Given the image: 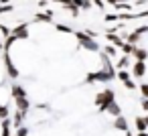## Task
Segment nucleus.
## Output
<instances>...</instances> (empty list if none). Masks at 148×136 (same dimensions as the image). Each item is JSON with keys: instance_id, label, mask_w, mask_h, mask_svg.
<instances>
[{"instance_id": "f257e3e1", "label": "nucleus", "mask_w": 148, "mask_h": 136, "mask_svg": "<svg viewBox=\"0 0 148 136\" xmlns=\"http://www.w3.org/2000/svg\"><path fill=\"white\" fill-rule=\"evenodd\" d=\"M75 35V39L79 41V45L85 49V51H99V45H97V41H95V37H91L89 33H83V31H75L73 33Z\"/></svg>"}, {"instance_id": "f03ea898", "label": "nucleus", "mask_w": 148, "mask_h": 136, "mask_svg": "<svg viewBox=\"0 0 148 136\" xmlns=\"http://www.w3.org/2000/svg\"><path fill=\"white\" fill-rule=\"evenodd\" d=\"M112 100H116L114 89H103V91H99V93L95 95V106L99 108V112H106V108H108V104H110Z\"/></svg>"}, {"instance_id": "7ed1b4c3", "label": "nucleus", "mask_w": 148, "mask_h": 136, "mask_svg": "<svg viewBox=\"0 0 148 136\" xmlns=\"http://www.w3.org/2000/svg\"><path fill=\"white\" fill-rule=\"evenodd\" d=\"M132 75L138 77V79H142V77L146 75V61H134V65H132Z\"/></svg>"}, {"instance_id": "20e7f679", "label": "nucleus", "mask_w": 148, "mask_h": 136, "mask_svg": "<svg viewBox=\"0 0 148 136\" xmlns=\"http://www.w3.org/2000/svg\"><path fill=\"white\" fill-rule=\"evenodd\" d=\"M10 35H14V37H16V41H18V39H29V25L25 23V25L14 27V29L10 31Z\"/></svg>"}, {"instance_id": "39448f33", "label": "nucleus", "mask_w": 148, "mask_h": 136, "mask_svg": "<svg viewBox=\"0 0 148 136\" xmlns=\"http://www.w3.org/2000/svg\"><path fill=\"white\" fill-rule=\"evenodd\" d=\"M4 65H6V71H8V75H10L12 79H18V69H16V67H14V63L10 61L8 53H4Z\"/></svg>"}, {"instance_id": "423d86ee", "label": "nucleus", "mask_w": 148, "mask_h": 136, "mask_svg": "<svg viewBox=\"0 0 148 136\" xmlns=\"http://www.w3.org/2000/svg\"><path fill=\"white\" fill-rule=\"evenodd\" d=\"M106 112H108L110 116H120V114H122V108H120V104H118L116 100H112V102L108 104V108H106Z\"/></svg>"}, {"instance_id": "0eeeda50", "label": "nucleus", "mask_w": 148, "mask_h": 136, "mask_svg": "<svg viewBox=\"0 0 148 136\" xmlns=\"http://www.w3.org/2000/svg\"><path fill=\"white\" fill-rule=\"evenodd\" d=\"M114 128L116 130H122V132H126L128 130V120L120 114V116H116V120H114Z\"/></svg>"}, {"instance_id": "6e6552de", "label": "nucleus", "mask_w": 148, "mask_h": 136, "mask_svg": "<svg viewBox=\"0 0 148 136\" xmlns=\"http://www.w3.org/2000/svg\"><path fill=\"white\" fill-rule=\"evenodd\" d=\"M132 57H134L136 61H148V49L136 47V49H134V53H132Z\"/></svg>"}, {"instance_id": "1a4fd4ad", "label": "nucleus", "mask_w": 148, "mask_h": 136, "mask_svg": "<svg viewBox=\"0 0 148 136\" xmlns=\"http://www.w3.org/2000/svg\"><path fill=\"white\" fill-rule=\"evenodd\" d=\"M25 114H27V112H23V110H18V108H16V112H14V116H12V126H14V128H18V126H23V120H25Z\"/></svg>"}, {"instance_id": "9d476101", "label": "nucleus", "mask_w": 148, "mask_h": 136, "mask_svg": "<svg viewBox=\"0 0 148 136\" xmlns=\"http://www.w3.org/2000/svg\"><path fill=\"white\" fill-rule=\"evenodd\" d=\"M10 93H12V100H14V98H25V95H27V91H25L18 83H12V85H10Z\"/></svg>"}, {"instance_id": "9b49d317", "label": "nucleus", "mask_w": 148, "mask_h": 136, "mask_svg": "<svg viewBox=\"0 0 148 136\" xmlns=\"http://www.w3.org/2000/svg\"><path fill=\"white\" fill-rule=\"evenodd\" d=\"M14 104H16V108L23 110V112H27V110L31 108V102L27 100V95H25V98H14Z\"/></svg>"}, {"instance_id": "f8f14e48", "label": "nucleus", "mask_w": 148, "mask_h": 136, "mask_svg": "<svg viewBox=\"0 0 148 136\" xmlns=\"http://www.w3.org/2000/svg\"><path fill=\"white\" fill-rule=\"evenodd\" d=\"M35 21H41V23H49V25H51V23H53V12H51V10H49L47 14L37 12V14H35Z\"/></svg>"}, {"instance_id": "ddd939ff", "label": "nucleus", "mask_w": 148, "mask_h": 136, "mask_svg": "<svg viewBox=\"0 0 148 136\" xmlns=\"http://www.w3.org/2000/svg\"><path fill=\"white\" fill-rule=\"evenodd\" d=\"M71 2H73L79 10H81V8H83V10H89V8L93 6V2H89V0H71Z\"/></svg>"}, {"instance_id": "4468645a", "label": "nucleus", "mask_w": 148, "mask_h": 136, "mask_svg": "<svg viewBox=\"0 0 148 136\" xmlns=\"http://www.w3.org/2000/svg\"><path fill=\"white\" fill-rule=\"evenodd\" d=\"M108 41H110V43H112V45H116V47H118V49H120V47H122V45H124V41H122V39H120V37H118V35H116V33H112V31H110V33H108Z\"/></svg>"}, {"instance_id": "2eb2a0df", "label": "nucleus", "mask_w": 148, "mask_h": 136, "mask_svg": "<svg viewBox=\"0 0 148 136\" xmlns=\"http://www.w3.org/2000/svg\"><path fill=\"white\" fill-rule=\"evenodd\" d=\"M134 124H136L138 132H142V130H148V126H146V118H144V116H138V118L134 120Z\"/></svg>"}, {"instance_id": "dca6fc26", "label": "nucleus", "mask_w": 148, "mask_h": 136, "mask_svg": "<svg viewBox=\"0 0 148 136\" xmlns=\"http://www.w3.org/2000/svg\"><path fill=\"white\" fill-rule=\"evenodd\" d=\"M10 128H12V122L8 118L2 120V136H10Z\"/></svg>"}, {"instance_id": "f3484780", "label": "nucleus", "mask_w": 148, "mask_h": 136, "mask_svg": "<svg viewBox=\"0 0 148 136\" xmlns=\"http://www.w3.org/2000/svg\"><path fill=\"white\" fill-rule=\"evenodd\" d=\"M120 49H122V53H124V55H132V53H134V49H136V45H132V43H128V41H126Z\"/></svg>"}, {"instance_id": "a211bd4d", "label": "nucleus", "mask_w": 148, "mask_h": 136, "mask_svg": "<svg viewBox=\"0 0 148 136\" xmlns=\"http://www.w3.org/2000/svg\"><path fill=\"white\" fill-rule=\"evenodd\" d=\"M140 37H142V35H140V33H136V31H134V33H130V35H128V37H126V41H128V43H132V45H136V43H138V41H140Z\"/></svg>"}, {"instance_id": "6ab92c4d", "label": "nucleus", "mask_w": 148, "mask_h": 136, "mask_svg": "<svg viewBox=\"0 0 148 136\" xmlns=\"http://www.w3.org/2000/svg\"><path fill=\"white\" fill-rule=\"evenodd\" d=\"M128 57H130V55H126V57H122V59H120V61L116 63V67H118V69H126V67L130 65V59H128Z\"/></svg>"}, {"instance_id": "aec40b11", "label": "nucleus", "mask_w": 148, "mask_h": 136, "mask_svg": "<svg viewBox=\"0 0 148 136\" xmlns=\"http://www.w3.org/2000/svg\"><path fill=\"white\" fill-rule=\"evenodd\" d=\"M57 31L59 33H67V35H73L75 31L71 29V27H67V25H57Z\"/></svg>"}, {"instance_id": "412c9836", "label": "nucleus", "mask_w": 148, "mask_h": 136, "mask_svg": "<svg viewBox=\"0 0 148 136\" xmlns=\"http://www.w3.org/2000/svg\"><path fill=\"white\" fill-rule=\"evenodd\" d=\"M116 77H118L120 81H126V79H130V73H128L126 69H120V71L116 73Z\"/></svg>"}, {"instance_id": "4be33fe9", "label": "nucleus", "mask_w": 148, "mask_h": 136, "mask_svg": "<svg viewBox=\"0 0 148 136\" xmlns=\"http://www.w3.org/2000/svg\"><path fill=\"white\" fill-rule=\"evenodd\" d=\"M103 51H106V55H108V57H116V45H112V43H110Z\"/></svg>"}, {"instance_id": "5701e85b", "label": "nucleus", "mask_w": 148, "mask_h": 136, "mask_svg": "<svg viewBox=\"0 0 148 136\" xmlns=\"http://www.w3.org/2000/svg\"><path fill=\"white\" fill-rule=\"evenodd\" d=\"M8 116H10L8 106H0V120H4V118H8Z\"/></svg>"}, {"instance_id": "b1692460", "label": "nucleus", "mask_w": 148, "mask_h": 136, "mask_svg": "<svg viewBox=\"0 0 148 136\" xmlns=\"http://www.w3.org/2000/svg\"><path fill=\"white\" fill-rule=\"evenodd\" d=\"M118 10H130L132 8V4H128V2H118V4H114Z\"/></svg>"}, {"instance_id": "393cba45", "label": "nucleus", "mask_w": 148, "mask_h": 136, "mask_svg": "<svg viewBox=\"0 0 148 136\" xmlns=\"http://www.w3.org/2000/svg\"><path fill=\"white\" fill-rule=\"evenodd\" d=\"M122 83H124V87H126V89H132V91L136 89V83L132 81V77H130V79H126V81H122Z\"/></svg>"}, {"instance_id": "a878e982", "label": "nucleus", "mask_w": 148, "mask_h": 136, "mask_svg": "<svg viewBox=\"0 0 148 136\" xmlns=\"http://www.w3.org/2000/svg\"><path fill=\"white\" fill-rule=\"evenodd\" d=\"M140 93L142 98H148V83H140Z\"/></svg>"}, {"instance_id": "bb28decb", "label": "nucleus", "mask_w": 148, "mask_h": 136, "mask_svg": "<svg viewBox=\"0 0 148 136\" xmlns=\"http://www.w3.org/2000/svg\"><path fill=\"white\" fill-rule=\"evenodd\" d=\"M0 33H2V37L6 39V37L10 35V29H8V27H4V25H0Z\"/></svg>"}, {"instance_id": "cd10ccee", "label": "nucleus", "mask_w": 148, "mask_h": 136, "mask_svg": "<svg viewBox=\"0 0 148 136\" xmlns=\"http://www.w3.org/2000/svg\"><path fill=\"white\" fill-rule=\"evenodd\" d=\"M118 19H120V14H106V23H114Z\"/></svg>"}, {"instance_id": "c85d7f7f", "label": "nucleus", "mask_w": 148, "mask_h": 136, "mask_svg": "<svg viewBox=\"0 0 148 136\" xmlns=\"http://www.w3.org/2000/svg\"><path fill=\"white\" fill-rule=\"evenodd\" d=\"M140 106H142V110H144V112H148V98H142Z\"/></svg>"}, {"instance_id": "c756f323", "label": "nucleus", "mask_w": 148, "mask_h": 136, "mask_svg": "<svg viewBox=\"0 0 148 136\" xmlns=\"http://www.w3.org/2000/svg\"><path fill=\"white\" fill-rule=\"evenodd\" d=\"M106 2H108V4H112V6H114V4H118V2H128V0H106Z\"/></svg>"}, {"instance_id": "7c9ffc66", "label": "nucleus", "mask_w": 148, "mask_h": 136, "mask_svg": "<svg viewBox=\"0 0 148 136\" xmlns=\"http://www.w3.org/2000/svg\"><path fill=\"white\" fill-rule=\"evenodd\" d=\"M136 33H140V35L142 33H148V27H140V29H136Z\"/></svg>"}, {"instance_id": "2f4dec72", "label": "nucleus", "mask_w": 148, "mask_h": 136, "mask_svg": "<svg viewBox=\"0 0 148 136\" xmlns=\"http://www.w3.org/2000/svg\"><path fill=\"white\" fill-rule=\"evenodd\" d=\"M136 136H148V130H142V132H138Z\"/></svg>"}, {"instance_id": "473e14b6", "label": "nucleus", "mask_w": 148, "mask_h": 136, "mask_svg": "<svg viewBox=\"0 0 148 136\" xmlns=\"http://www.w3.org/2000/svg\"><path fill=\"white\" fill-rule=\"evenodd\" d=\"M0 2H2V4H8V2H10V0H0Z\"/></svg>"}, {"instance_id": "72a5a7b5", "label": "nucleus", "mask_w": 148, "mask_h": 136, "mask_svg": "<svg viewBox=\"0 0 148 136\" xmlns=\"http://www.w3.org/2000/svg\"><path fill=\"white\" fill-rule=\"evenodd\" d=\"M144 118H146V126H148V116H144Z\"/></svg>"}, {"instance_id": "f704fd0d", "label": "nucleus", "mask_w": 148, "mask_h": 136, "mask_svg": "<svg viewBox=\"0 0 148 136\" xmlns=\"http://www.w3.org/2000/svg\"><path fill=\"white\" fill-rule=\"evenodd\" d=\"M14 136H16V134H14Z\"/></svg>"}]
</instances>
